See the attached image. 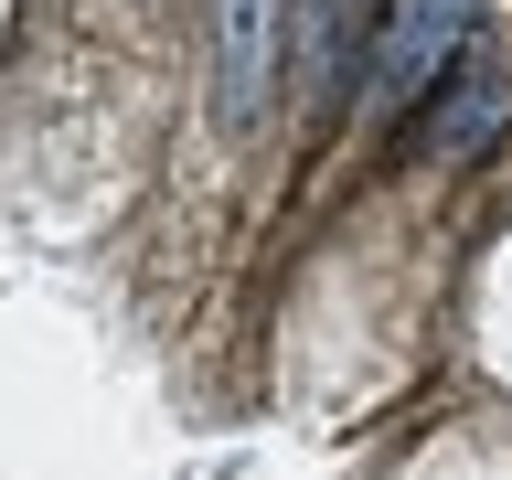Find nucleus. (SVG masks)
Wrapping results in <instances>:
<instances>
[{"label": "nucleus", "instance_id": "nucleus-1", "mask_svg": "<svg viewBox=\"0 0 512 480\" xmlns=\"http://www.w3.org/2000/svg\"><path fill=\"white\" fill-rule=\"evenodd\" d=\"M459 54H470V0H384L374 75H363V118H406V107H427Z\"/></svg>", "mask_w": 512, "mask_h": 480}, {"label": "nucleus", "instance_id": "nucleus-2", "mask_svg": "<svg viewBox=\"0 0 512 480\" xmlns=\"http://www.w3.org/2000/svg\"><path fill=\"white\" fill-rule=\"evenodd\" d=\"M267 75H278V0H214V128L224 139H256Z\"/></svg>", "mask_w": 512, "mask_h": 480}, {"label": "nucleus", "instance_id": "nucleus-3", "mask_svg": "<svg viewBox=\"0 0 512 480\" xmlns=\"http://www.w3.org/2000/svg\"><path fill=\"white\" fill-rule=\"evenodd\" d=\"M512 118V64L502 54H459L438 75V107H427V128H416V150L438 160V171H459V160L491 150V128Z\"/></svg>", "mask_w": 512, "mask_h": 480}, {"label": "nucleus", "instance_id": "nucleus-4", "mask_svg": "<svg viewBox=\"0 0 512 480\" xmlns=\"http://www.w3.org/2000/svg\"><path fill=\"white\" fill-rule=\"evenodd\" d=\"M374 32H384V0H299V96L342 107V75Z\"/></svg>", "mask_w": 512, "mask_h": 480}]
</instances>
